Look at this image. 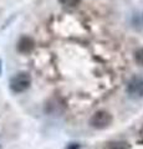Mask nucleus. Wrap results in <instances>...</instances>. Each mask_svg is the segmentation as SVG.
Returning <instances> with one entry per match:
<instances>
[{
  "instance_id": "f257e3e1",
  "label": "nucleus",
  "mask_w": 143,
  "mask_h": 149,
  "mask_svg": "<svg viewBox=\"0 0 143 149\" xmlns=\"http://www.w3.org/2000/svg\"><path fill=\"white\" fill-rule=\"evenodd\" d=\"M31 85V77L27 72H17L10 80V88L13 92L21 93L26 91Z\"/></svg>"
},
{
  "instance_id": "f03ea898",
  "label": "nucleus",
  "mask_w": 143,
  "mask_h": 149,
  "mask_svg": "<svg viewBox=\"0 0 143 149\" xmlns=\"http://www.w3.org/2000/svg\"><path fill=\"white\" fill-rule=\"evenodd\" d=\"M112 123V116L106 111H97L90 119V124L96 129H105Z\"/></svg>"
},
{
  "instance_id": "7ed1b4c3",
  "label": "nucleus",
  "mask_w": 143,
  "mask_h": 149,
  "mask_svg": "<svg viewBox=\"0 0 143 149\" xmlns=\"http://www.w3.org/2000/svg\"><path fill=\"white\" fill-rule=\"evenodd\" d=\"M127 92L133 98H141V97H143V78L133 77L127 85Z\"/></svg>"
},
{
  "instance_id": "20e7f679",
  "label": "nucleus",
  "mask_w": 143,
  "mask_h": 149,
  "mask_svg": "<svg viewBox=\"0 0 143 149\" xmlns=\"http://www.w3.org/2000/svg\"><path fill=\"white\" fill-rule=\"evenodd\" d=\"M34 40L31 37H27V36H24L21 37L17 42V50L20 51L21 54H29L31 51L34 50Z\"/></svg>"
},
{
  "instance_id": "39448f33",
  "label": "nucleus",
  "mask_w": 143,
  "mask_h": 149,
  "mask_svg": "<svg viewBox=\"0 0 143 149\" xmlns=\"http://www.w3.org/2000/svg\"><path fill=\"white\" fill-rule=\"evenodd\" d=\"M103 149H127V143L124 142H110Z\"/></svg>"
},
{
  "instance_id": "423d86ee",
  "label": "nucleus",
  "mask_w": 143,
  "mask_h": 149,
  "mask_svg": "<svg viewBox=\"0 0 143 149\" xmlns=\"http://www.w3.org/2000/svg\"><path fill=\"white\" fill-rule=\"evenodd\" d=\"M60 4L67 8H75L81 3V0H59Z\"/></svg>"
},
{
  "instance_id": "0eeeda50",
  "label": "nucleus",
  "mask_w": 143,
  "mask_h": 149,
  "mask_svg": "<svg viewBox=\"0 0 143 149\" xmlns=\"http://www.w3.org/2000/svg\"><path fill=\"white\" fill-rule=\"evenodd\" d=\"M135 60H136V62L140 65V66H143V47L138 49L135 52Z\"/></svg>"
},
{
  "instance_id": "6e6552de",
  "label": "nucleus",
  "mask_w": 143,
  "mask_h": 149,
  "mask_svg": "<svg viewBox=\"0 0 143 149\" xmlns=\"http://www.w3.org/2000/svg\"><path fill=\"white\" fill-rule=\"evenodd\" d=\"M140 142L143 143V133H141V139H140Z\"/></svg>"
}]
</instances>
